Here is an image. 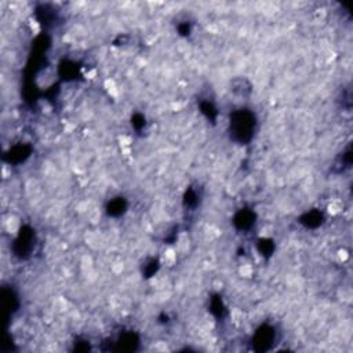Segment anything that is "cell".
Wrapping results in <instances>:
<instances>
[{
    "label": "cell",
    "mask_w": 353,
    "mask_h": 353,
    "mask_svg": "<svg viewBox=\"0 0 353 353\" xmlns=\"http://www.w3.org/2000/svg\"><path fill=\"white\" fill-rule=\"evenodd\" d=\"M342 208H343V204L341 203L339 200H334V201H331L330 206H328V212L335 215V214H338V212L342 211Z\"/></svg>",
    "instance_id": "obj_1"
},
{
    "label": "cell",
    "mask_w": 353,
    "mask_h": 353,
    "mask_svg": "<svg viewBox=\"0 0 353 353\" xmlns=\"http://www.w3.org/2000/svg\"><path fill=\"white\" fill-rule=\"evenodd\" d=\"M6 228H7L8 232L15 233L17 229H18V221H17V218H14V216H10V218H8V221H6Z\"/></svg>",
    "instance_id": "obj_2"
},
{
    "label": "cell",
    "mask_w": 353,
    "mask_h": 353,
    "mask_svg": "<svg viewBox=\"0 0 353 353\" xmlns=\"http://www.w3.org/2000/svg\"><path fill=\"white\" fill-rule=\"evenodd\" d=\"M240 275L243 276V277H250L251 275H253V266L248 265V263H246V265L240 266Z\"/></svg>",
    "instance_id": "obj_3"
},
{
    "label": "cell",
    "mask_w": 353,
    "mask_h": 353,
    "mask_svg": "<svg viewBox=\"0 0 353 353\" xmlns=\"http://www.w3.org/2000/svg\"><path fill=\"white\" fill-rule=\"evenodd\" d=\"M164 259L167 261V262H174V261H175V251L168 248V250L164 253Z\"/></svg>",
    "instance_id": "obj_4"
},
{
    "label": "cell",
    "mask_w": 353,
    "mask_h": 353,
    "mask_svg": "<svg viewBox=\"0 0 353 353\" xmlns=\"http://www.w3.org/2000/svg\"><path fill=\"white\" fill-rule=\"evenodd\" d=\"M88 218H90V221H91V222H97V221H99V218H101L99 211H97V210H93V211H90V212H88Z\"/></svg>",
    "instance_id": "obj_5"
},
{
    "label": "cell",
    "mask_w": 353,
    "mask_h": 353,
    "mask_svg": "<svg viewBox=\"0 0 353 353\" xmlns=\"http://www.w3.org/2000/svg\"><path fill=\"white\" fill-rule=\"evenodd\" d=\"M82 263H83V268H84V269H87V268L90 269V268H91V263H93V261H91V258L88 257V255H84V257H83V262H82Z\"/></svg>",
    "instance_id": "obj_6"
},
{
    "label": "cell",
    "mask_w": 353,
    "mask_h": 353,
    "mask_svg": "<svg viewBox=\"0 0 353 353\" xmlns=\"http://www.w3.org/2000/svg\"><path fill=\"white\" fill-rule=\"evenodd\" d=\"M112 271H113V273H116V275L121 273V272H123V263H120V262L113 263V266H112Z\"/></svg>",
    "instance_id": "obj_7"
},
{
    "label": "cell",
    "mask_w": 353,
    "mask_h": 353,
    "mask_svg": "<svg viewBox=\"0 0 353 353\" xmlns=\"http://www.w3.org/2000/svg\"><path fill=\"white\" fill-rule=\"evenodd\" d=\"M106 87H108L109 93H116V87H115L113 80H106Z\"/></svg>",
    "instance_id": "obj_8"
},
{
    "label": "cell",
    "mask_w": 353,
    "mask_h": 353,
    "mask_svg": "<svg viewBox=\"0 0 353 353\" xmlns=\"http://www.w3.org/2000/svg\"><path fill=\"white\" fill-rule=\"evenodd\" d=\"M338 257H339V259H341V261H345L346 258H348V253H346L345 250H342V251H339V254H338Z\"/></svg>",
    "instance_id": "obj_9"
}]
</instances>
